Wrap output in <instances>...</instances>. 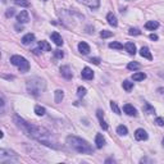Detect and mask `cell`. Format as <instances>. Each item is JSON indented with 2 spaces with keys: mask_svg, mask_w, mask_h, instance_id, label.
<instances>
[{
  "mask_svg": "<svg viewBox=\"0 0 164 164\" xmlns=\"http://www.w3.org/2000/svg\"><path fill=\"white\" fill-rule=\"evenodd\" d=\"M13 121H14L15 124H17V127L22 131V132H25V135H27L28 137L39 141V143L42 144V145L53 147V149H59V147H61V145H58L57 139L54 137L50 131H48L46 128L41 127V126L28 123L27 121H25L23 118H21L18 116H14Z\"/></svg>",
  "mask_w": 164,
  "mask_h": 164,
  "instance_id": "1",
  "label": "cell"
},
{
  "mask_svg": "<svg viewBox=\"0 0 164 164\" xmlns=\"http://www.w3.org/2000/svg\"><path fill=\"white\" fill-rule=\"evenodd\" d=\"M67 144L71 149H73L74 151L80 153V154H92V153H94L92 146L87 143L86 140L77 137V136H68Z\"/></svg>",
  "mask_w": 164,
  "mask_h": 164,
  "instance_id": "2",
  "label": "cell"
},
{
  "mask_svg": "<svg viewBox=\"0 0 164 164\" xmlns=\"http://www.w3.org/2000/svg\"><path fill=\"white\" fill-rule=\"evenodd\" d=\"M26 87H27V91H28L31 95L39 96L45 91L46 85H45V81L44 80H41L39 77H32L30 80H27Z\"/></svg>",
  "mask_w": 164,
  "mask_h": 164,
  "instance_id": "3",
  "label": "cell"
},
{
  "mask_svg": "<svg viewBox=\"0 0 164 164\" xmlns=\"http://www.w3.org/2000/svg\"><path fill=\"white\" fill-rule=\"evenodd\" d=\"M10 63H12L13 65H15L21 72H28V69H30V63L27 62V59L23 58V57H21V55H13V57H10Z\"/></svg>",
  "mask_w": 164,
  "mask_h": 164,
  "instance_id": "4",
  "label": "cell"
},
{
  "mask_svg": "<svg viewBox=\"0 0 164 164\" xmlns=\"http://www.w3.org/2000/svg\"><path fill=\"white\" fill-rule=\"evenodd\" d=\"M78 3H82L84 5H87L91 9H97L100 7V0H77Z\"/></svg>",
  "mask_w": 164,
  "mask_h": 164,
  "instance_id": "5",
  "label": "cell"
},
{
  "mask_svg": "<svg viewBox=\"0 0 164 164\" xmlns=\"http://www.w3.org/2000/svg\"><path fill=\"white\" fill-rule=\"evenodd\" d=\"M135 139L137 141H144V140H147V133L144 128H139L135 131Z\"/></svg>",
  "mask_w": 164,
  "mask_h": 164,
  "instance_id": "6",
  "label": "cell"
},
{
  "mask_svg": "<svg viewBox=\"0 0 164 164\" xmlns=\"http://www.w3.org/2000/svg\"><path fill=\"white\" fill-rule=\"evenodd\" d=\"M123 112L127 114V116H133V117L137 116L136 108L133 105H131V104H126V105H123Z\"/></svg>",
  "mask_w": 164,
  "mask_h": 164,
  "instance_id": "7",
  "label": "cell"
},
{
  "mask_svg": "<svg viewBox=\"0 0 164 164\" xmlns=\"http://www.w3.org/2000/svg\"><path fill=\"white\" fill-rule=\"evenodd\" d=\"M17 21H18V23H27L30 21L27 10H21V13L17 15Z\"/></svg>",
  "mask_w": 164,
  "mask_h": 164,
  "instance_id": "8",
  "label": "cell"
},
{
  "mask_svg": "<svg viewBox=\"0 0 164 164\" xmlns=\"http://www.w3.org/2000/svg\"><path fill=\"white\" fill-rule=\"evenodd\" d=\"M82 78H85V80H92L94 78V72H92V69L89 68V67H85L84 69H82Z\"/></svg>",
  "mask_w": 164,
  "mask_h": 164,
  "instance_id": "9",
  "label": "cell"
},
{
  "mask_svg": "<svg viewBox=\"0 0 164 164\" xmlns=\"http://www.w3.org/2000/svg\"><path fill=\"white\" fill-rule=\"evenodd\" d=\"M61 74L67 80L72 78V71H71V68L68 67V65H63V67H61Z\"/></svg>",
  "mask_w": 164,
  "mask_h": 164,
  "instance_id": "10",
  "label": "cell"
},
{
  "mask_svg": "<svg viewBox=\"0 0 164 164\" xmlns=\"http://www.w3.org/2000/svg\"><path fill=\"white\" fill-rule=\"evenodd\" d=\"M22 44L23 45H30V44H32L35 41V35L34 34H27V35H25L23 37H22Z\"/></svg>",
  "mask_w": 164,
  "mask_h": 164,
  "instance_id": "11",
  "label": "cell"
},
{
  "mask_svg": "<svg viewBox=\"0 0 164 164\" xmlns=\"http://www.w3.org/2000/svg\"><path fill=\"white\" fill-rule=\"evenodd\" d=\"M51 41H54V44H55L57 46H62L63 45V39L58 32H53L51 34Z\"/></svg>",
  "mask_w": 164,
  "mask_h": 164,
  "instance_id": "12",
  "label": "cell"
},
{
  "mask_svg": "<svg viewBox=\"0 0 164 164\" xmlns=\"http://www.w3.org/2000/svg\"><path fill=\"white\" fill-rule=\"evenodd\" d=\"M0 158H2V160H4L5 158H17V155H15V153H13V151L2 149L0 150Z\"/></svg>",
  "mask_w": 164,
  "mask_h": 164,
  "instance_id": "13",
  "label": "cell"
},
{
  "mask_svg": "<svg viewBox=\"0 0 164 164\" xmlns=\"http://www.w3.org/2000/svg\"><path fill=\"white\" fill-rule=\"evenodd\" d=\"M78 51L81 54H84V55H86V54H89L90 53V46H89V44H86V42H80L78 44Z\"/></svg>",
  "mask_w": 164,
  "mask_h": 164,
  "instance_id": "14",
  "label": "cell"
},
{
  "mask_svg": "<svg viewBox=\"0 0 164 164\" xmlns=\"http://www.w3.org/2000/svg\"><path fill=\"white\" fill-rule=\"evenodd\" d=\"M95 144H96V147L97 149H103V146L105 145V139L103 137L101 133H97L96 137H95Z\"/></svg>",
  "mask_w": 164,
  "mask_h": 164,
  "instance_id": "15",
  "label": "cell"
},
{
  "mask_svg": "<svg viewBox=\"0 0 164 164\" xmlns=\"http://www.w3.org/2000/svg\"><path fill=\"white\" fill-rule=\"evenodd\" d=\"M140 55L143 57V58L149 59V61H151V59H153V55H151V53H150V50H149V48H146V46H143V48H141Z\"/></svg>",
  "mask_w": 164,
  "mask_h": 164,
  "instance_id": "16",
  "label": "cell"
},
{
  "mask_svg": "<svg viewBox=\"0 0 164 164\" xmlns=\"http://www.w3.org/2000/svg\"><path fill=\"white\" fill-rule=\"evenodd\" d=\"M107 21H108V23L113 26V27H117L118 26V21H117V17L114 15L113 13H108L107 15Z\"/></svg>",
  "mask_w": 164,
  "mask_h": 164,
  "instance_id": "17",
  "label": "cell"
},
{
  "mask_svg": "<svg viewBox=\"0 0 164 164\" xmlns=\"http://www.w3.org/2000/svg\"><path fill=\"white\" fill-rule=\"evenodd\" d=\"M96 114H97V118L100 119V127H101L103 130H108V124H107L105 121H104V113L99 109V110L96 112Z\"/></svg>",
  "mask_w": 164,
  "mask_h": 164,
  "instance_id": "18",
  "label": "cell"
},
{
  "mask_svg": "<svg viewBox=\"0 0 164 164\" xmlns=\"http://www.w3.org/2000/svg\"><path fill=\"white\" fill-rule=\"evenodd\" d=\"M143 110H144V113H146V114H154V113H155V109H154V107H151V105H150V104L147 103V101H144Z\"/></svg>",
  "mask_w": 164,
  "mask_h": 164,
  "instance_id": "19",
  "label": "cell"
},
{
  "mask_svg": "<svg viewBox=\"0 0 164 164\" xmlns=\"http://www.w3.org/2000/svg\"><path fill=\"white\" fill-rule=\"evenodd\" d=\"M158 27H159V23H158L156 21H149V22H146V23H145V28L150 30V31L156 30Z\"/></svg>",
  "mask_w": 164,
  "mask_h": 164,
  "instance_id": "20",
  "label": "cell"
},
{
  "mask_svg": "<svg viewBox=\"0 0 164 164\" xmlns=\"http://www.w3.org/2000/svg\"><path fill=\"white\" fill-rule=\"evenodd\" d=\"M124 49L131 54V55H135V54H136V45L133 42H127L124 45Z\"/></svg>",
  "mask_w": 164,
  "mask_h": 164,
  "instance_id": "21",
  "label": "cell"
},
{
  "mask_svg": "<svg viewBox=\"0 0 164 164\" xmlns=\"http://www.w3.org/2000/svg\"><path fill=\"white\" fill-rule=\"evenodd\" d=\"M39 48L41 49V51H50L51 50V46L50 44H49L48 41H39Z\"/></svg>",
  "mask_w": 164,
  "mask_h": 164,
  "instance_id": "22",
  "label": "cell"
},
{
  "mask_svg": "<svg viewBox=\"0 0 164 164\" xmlns=\"http://www.w3.org/2000/svg\"><path fill=\"white\" fill-rule=\"evenodd\" d=\"M63 97H64L63 90H57L55 92H54V100H55V103H62Z\"/></svg>",
  "mask_w": 164,
  "mask_h": 164,
  "instance_id": "23",
  "label": "cell"
},
{
  "mask_svg": "<svg viewBox=\"0 0 164 164\" xmlns=\"http://www.w3.org/2000/svg\"><path fill=\"white\" fill-rule=\"evenodd\" d=\"M117 133H118L119 136H126V135L128 133V130H127V127H126V126L121 124V126H118V127H117Z\"/></svg>",
  "mask_w": 164,
  "mask_h": 164,
  "instance_id": "24",
  "label": "cell"
},
{
  "mask_svg": "<svg viewBox=\"0 0 164 164\" xmlns=\"http://www.w3.org/2000/svg\"><path fill=\"white\" fill-rule=\"evenodd\" d=\"M146 78V74L144 72H137V73H135L132 76V80L133 81H144Z\"/></svg>",
  "mask_w": 164,
  "mask_h": 164,
  "instance_id": "25",
  "label": "cell"
},
{
  "mask_svg": "<svg viewBox=\"0 0 164 164\" xmlns=\"http://www.w3.org/2000/svg\"><path fill=\"white\" fill-rule=\"evenodd\" d=\"M35 113H36V116H39V117H42V116H45V108L44 107H40V105H36L35 107Z\"/></svg>",
  "mask_w": 164,
  "mask_h": 164,
  "instance_id": "26",
  "label": "cell"
},
{
  "mask_svg": "<svg viewBox=\"0 0 164 164\" xmlns=\"http://www.w3.org/2000/svg\"><path fill=\"white\" fill-rule=\"evenodd\" d=\"M122 86H123V89L127 91V92H130L131 90L133 89V82H130V81H123V84H122Z\"/></svg>",
  "mask_w": 164,
  "mask_h": 164,
  "instance_id": "27",
  "label": "cell"
},
{
  "mask_svg": "<svg viewBox=\"0 0 164 164\" xmlns=\"http://www.w3.org/2000/svg\"><path fill=\"white\" fill-rule=\"evenodd\" d=\"M12 2L15 5H19V7H28V5H30L28 0H12Z\"/></svg>",
  "mask_w": 164,
  "mask_h": 164,
  "instance_id": "28",
  "label": "cell"
},
{
  "mask_svg": "<svg viewBox=\"0 0 164 164\" xmlns=\"http://www.w3.org/2000/svg\"><path fill=\"white\" fill-rule=\"evenodd\" d=\"M109 48L110 49H117V50H121V49H123V45L121 42H117V41H113L109 44Z\"/></svg>",
  "mask_w": 164,
  "mask_h": 164,
  "instance_id": "29",
  "label": "cell"
},
{
  "mask_svg": "<svg viewBox=\"0 0 164 164\" xmlns=\"http://www.w3.org/2000/svg\"><path fill=\"white\" fill-rule=\"evenodd\" d=\"M140 63H137V62H131V63H128V65H127V68L128 69H131V71H136V69H140Z\"/></svg>",
  "mask_w": 164,
  "mask_h": 164,
  "instance_id": "30",
  "label": "cell"
},
{
  "mask_svg": "<svg viewBox=\"0 0 164 164\" xmlns=\"http://www.w3.org/2000/svg\"><path fill=\"white\" fill-rule=\"evenodd\" d=\"M110 109H112V110L116 113V114H118V116H119V114H122V113H121V109H119L118 105H117V103L110 101Z\"/></svg>",
  "mask_w": 164,
  "mask_h": 164,
  "instance_id": "31",
  "label": "cell"
},
{
  "mask_svg": "<svg viewBox=\"0 0 164 164\" xmlns=\"http://www.w3.org/2000/svg\"><path fill=\"white\" fill-rule=\"evenodd\" d=\"M100 36L103 37V39H108V37H112V36H113V32L104 30V31H101V32H100Z\"/></svg>",
  "mask_w": 164,
  "mask_h": 164,
  "instance_id": "32",
  "label": "cell"
},
{
  "mask_svg": "<svg viewBox=\"0 0 164 164\" xmlns=\"http://www.w3.org/2000/svg\"><path fill=\"white\" fill-rule=\"evenodd\" d=\"M128 35H131V36H139V35H141V31L139 28H130Z\"/></svg>",
  "mask_w": 164,
  "mask_h": 164,
  "instance_id": "33",
  "label": "cell"
},
{
  "mask_svg": "<svg viewBox=\"0 0 164 164\" xmlns=\"http://www.w3.org/2000/svg\"><path fill=\"white\" fill-rule=\"evenodd\" d=\"M86 92H87V90L85 89V87L80 86V87H78V90H77V95H78L80 97H84V96L86 95Z\"/></svg>",
  "mask_w": 164,
  "mask_h": 164,
  "instance_id": "34",
  "label": "cell"
},
{
  "mask_svg": "<svg viewBox=\"0 0 164 164\" xmlns=\"http://www.w3.org/2000/svg\"><path fill=\"white\" fill-rule=\"evenodd\" d=\"M14 9L13 8H9V9H7V12H5V15H7V17L8 18H10V17H13V15H14Z\"/></svg>",
  "mask_w": 164,
  "mask_h": 164,
  "instance_id": "35",
  "label": "cell"
},
{
  "mask_svg": "<svg viewBox=\"0 0 164 164\" xmlns=\"http://www.w3.org/2000/svg\"><path fill=\"white\" fill-rule=\"evenodd\" d=\"M54 55H55V58H58V59H62L64 57V53L62 50H55L54 51Z\"/></svg>",
  "mask_w": 164,
  "mask_h": 164,
  "instance_id": "36",
  "label": "cell"
},
{
  "mask_svg": "<svg viewBox=\"0 0 164 164\" xmlns=\"http://www.w3.org/2000/svg\"><path fill=\"white\" fill-rule=\"evenodd\" d=\"M155 123H156L158 126H160V127H163V126H164V118L158 117V118L155 119Z\"/></svg>",
  "mask_w": 164,
  "mask_h": 164,
  "instance_id": "37",
  "label": "cell"
},
{
  "mask_svg": "<svg viewBox=\"0 0 164 164\" xmlns=\"http://www.w3.org/2000/svg\"><path fill=\"white\" fill-rule=\"evenodd\" d=\"M90 62L94 63V64H96V65H99V64H100V59H99V58H91Z\"/></svg>",
  "mask_w": 164,
  "mask_h": 164,
  "instance_id": "38",
  "label": "cell"
},
{
  "mask_svg": "<svg viewBox=\"0 0 164 164\" xmlns=\"http://www.w3.org/2000/svg\"><path fill=\"white\" fill-rule=\"evenodd\" d=\"M150 39H151V40H158V36L154 35V34H151V35H150Z\"/></svg>",
  "mask_w": 164,
  "mask_h": 164,
  "instance_id": "39",
  "label": "cell"
},
{
  "mask_svg": "<svg viewBox=\"0 0 164 164\" xmlns=\"http://www.w3.org/2000/svg\"><path fill=\"white\" fill-rule=\"evenodd\" d=\"M158 91H159L162 95H164V89H159V90H158Z\"/></svg>",
  "mask_w": 164,
  "mask_h": 164,
  "instance_id": "40",
  "label": "cell"
},
{
  "mask_svg": "<svg viewBox=\"0 0 164 164\" xmlns=\"http://www.w3.org/2000/svg\"><path fill=\"white\" fill-rule=\"evenodd\" d=\"M162 144H163V147H164V139H163V141H162Z\"/></svg>",
  "mask_w": 164,
  "mask_h": 164,
  "instance_id": "41",
  "label": "cell"
},
{
  "mask_svg": "<svg viewBox=\"0 0 164 164\" xmlns=\"http://www.w3.org/2000/svg\"><path fill=\"white\" fill-rule=\"evenodd\" d=\"M42 2H46V0H42Z\"/></svg>",
  "mask_w": 164,
  "mask_h": 164,
  "instance_id": "42",
  "label": "cell"
}]
</instances>
